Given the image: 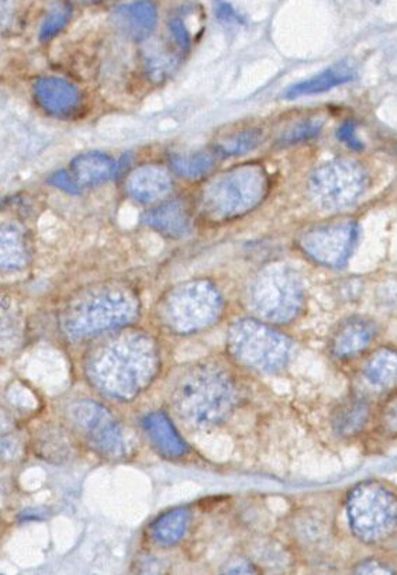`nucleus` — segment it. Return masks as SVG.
Here are the masks:
<instances>
[{"label":"nucleus","instance_id":"1","mask_svg":"<svg viewBox=\"0 0 397 575\" xmlns=\"http://www.w3.org/2000/svg\"><path fill=\"white\" fill-rule=\"evenodd\" d=\"M157 366V349L147 335L123 333L94 349L86 373L101 392L129 400L153 380Z\"/></svg>","mask_w":397,"mask_h":575},{"label":"nucleus","instance_id":"2","mask_svg":"<svg viewBox=\"0 0 397 575\" xmlns=\"http://www.w3.org/2000/svg\"><path fill=\"white\" fill-rule=\"evenodd\" d=\"M174 408L192 425L212 426L232 414L235 389L227 373L212 364H194L174 384Z\"/></svg>","mask_w":397,"mask_h":575},{"label":"nucleus","instance_id":"3","mask_svg":"<svg viewBox=\"0 0 397 575\" xmlns=\"http://www.w3.org/2000/svg\"><path fill=\"white\" fill-rule=\"evenodd\" d=\"M268 192L260 165H245L213 179L202 193V213L212 221L232 220L255 209Z\"/></svg>","mask_w":397,"mask_h":575},{"label":"nucleus","instance_id":"4","mask_svg":"<svg viewBox=\"0 0 397 575\" xmlns=\"http://www.w3.org/2000/svg\"><path fill=\"white\" fill-rule=\"evenodd\" d=\"M137 302L124 290H102L74 304L63 318L64 330L73 338L96 335L130 322Z\"/></svg>","mask_w":397,"mask_h":575},{"label":"nucleus","instance_id":"5","mask_svg":"<svg viewBox=\"0 0 397 575\" xmlns=\"http://www.w3.org/2000/svg\"><path fill=\"white\" fill-rule=\"evenodd\" d=\"M232 355L253 371L275 373L292 355V343L285 335L253 320H241L229 331Z\"/></svg>","mask_w":397,"mask_h":575},{"label":"nucleus","instance_id":"6","mask_svg":"<svg viewBox=\"0 0 397 575\" xmlns=\"http://www.w3.org/2000/svg\"><path fill=\"white\" fill-rule=\"evenodd\" d=\"M351 530L365 543L385 540L397 528V498L378 482H362L347 502Z\"/></svg>","mask_w":397,"mask_h":575},{"label":"nucleus","instance_id":"7","mask_svg":"<svg viewBox=\"0 0 397 575\" xmlns=\"http://www.w3.org/2000/svg\"><path fill=\"white\" fill-rule=\"evenodd\" d=\"M250 297L253 312L263 320L286 323L301 312L304 289L296 272L285 264H273L258 274Z\"/></svg>","mask_w":397,"mask_h":575},{"label":"nucleus","instance_id":"8","mask_svg":"<svg viewBox=\"0 0 397 575\" xmlns=\"http://www.w3.org/2000/svg\"><path fill=\"white\" fill-rule=\"evenodd\" d=\"M222 296L203 280L176 287L161 305V320L169 330L191 333L207 327L222 312Z\"/></svg>","mask_w":397,"mask_h":575},{"label":"nucleus","instance_id":"9","mask_svg":"<svg viewBox=\"0 0 397 575\" xmlns=\"http://www.w3.org/2000/svg\"><path fill=\"white\" fill-rule=\"evenodd\" d=\"M366 173L352 161H332L319 166L309 181L310 196L325 212L347 209L366 189Z\"/></svg>","mask_w":397,"mask_h":575},{"label":"nucleus","instance_id":"10","mask_svg":"<svg viewBox=\"0 0 397 575\" xmlns=\"http://www.w3.org/2000/svg\"><path fill=\"white\" fill-rule=\"evenodd\" d=\"M358 237L360 227L350 221L309 231L302 237L301 246L317 263L342 268L352 255Z\"/></svg>","mask_w":397,"mask_h":575},{"label":"nucleus","instance_id":"11","mask_svg":"<svg viewBox=\"0 0 397 575\" xmlns=\"http://www.w3.org/2000/svg\"><path fill=\"white\" fill-rule=\"evenodd\" d=\"M71 415L84 438L104 456L119 457L124 453L122 430L109 411L96 402H82L74 405Z\"/></svg>","mask_w":397,"mask_h":575},{"label":"nucleus","instance_id":"12","mask_svg":"<svg viewBox=\"0 0 397 575\" xmlns=\"http://www.w3.org/2000/svg\"><path fill=\"white\" fill-rule=\"evenodd\" d=\"M35 102L54 117H71L81 106V94L71 82L47 76L35 82Z\"/></svg>","mask_w":397,"mask_h":575},{"label":"nucleus","instance_id":"13","mask_svg":"<svg viewBox=\"0 0 397 575\" xmlns=\"http://www.w3.org/2000/svg\"><path fill=\"white\" fill-rule=\"evenodd\" d=\"M113 20L123 35L133 41L147 40L158 22L157 6L150 0H134L122 5L113 12Z\"/></svg>","mask_w":397,"mask_h":575},{"label":"nucleus","instance_id":"14","mask_svg":"<svg viewBox=\"0 0 397 575\" xmlns=\"http://www.w3.org/2000/svg\"><path fill=\"white\" fill-rule=\"evenodd\" d=\"M125 189L135 202L153 204L168 196L173 189V181L161 166H141L130 174Z\"/></svg>","mask_w":397,"mask_h":575},{"label":"nucleus","instance_id":"15","mask_svg":"<svg viewBox=\"0 0 397 575\" xmlns=\"http://www.w3.org/2000/svg\"><path fill=\"white\" fill-rule=\"evenodd\" d=\"M375 333L376 328L372 321L358 317L350 318L335 331L330 342V349L335 358H352L371 345Z\"/></svg>","mask_w":397,"mask_h":575},{"label":"nucleus","instance_id":"16","mask_svg":"<svg viewBox=\"0 0 397 575\" xmlns=\"http://www.w3.org/2000/svg\"><path fill=\"white\" fill-rule=\"evenodd\" d=\"M145 224L166 237L184 238L191 233L192 220L188 207L181 200L165 203L145 214Z\"/></svg>","mask_w":397,"mask_h":575},{"label":"nucleus","instance_id":"17","mask_svg":"<svg viewBox=\"0 0 397 575\" xmlns=\"http://www.w3.org/2000/svg\"><path fill=\"white\" fill-rule=\"evenodd\" d=\"M355 79V71L347 63L335 64L330 68L317 74L313 78L292 84L286 89L285 99L293 100L303 96H313V94H325L334 87L342 86Z\"/></svg>","mask_w":397,"mask_h":575},{"label":"nucleus","instance_id":"18","mask_svg":"<svg viewBox=\"0 0 397 575\" xmlns=\"http://www.w3.org/2000/svg\"><path fill=\"white\" fill-rule=\"evenodd\" d=\"M71 171L81 186H96L112 178L114 162L106 154L84 153L74 159Z\"/></svg>","mask_w":397,"mask_h":575},{"label":"nucleus","instance_id":"19","mask_svg":"<svg viewBox=\"0 0 397 575\" xmlns=\"http://www.w3.org/2000/svg\"><path fill=\"white\" fill-rule=\"evenodd\" d=\"M144 430L161 453L169 457H178L185 453V441H182L166 415L161 412L148 415L144 420Z\"/></svg>","mask_w":397,"mask_h":575},{"label":"nucleus","instance_id":"20","mask_svg":"<svg viewBox=\"0 0 397 575\" xmlns=\"http://www.w3.org/2000/svg\"><path fill=\"white\" fill-rule=\"evenodd\" d=\"M28 262L27 241L17 224H5L0 233V263L5 271H19Z\"/></svg>","mask_w":397,"mask_h":575},{"label":"nucleus","instance_id":"21","mask_svg":"<svg viewBox=\"0 0 397 575\" xmlns=\"http://www.w3.org/2000/svg\"><path fill=\"white\" fill-rule=\"evenodd\" d=\"M363 374L373 386L391 389L397 384V352L379 349L366 362Z\"/></svg>","mask_w":397,"mask_h":575},{"label":"nucleus","instance_id":"22","mask_svg":"<svg viewBox=\"0 0 397 575\" xmlns=\"http://www.w3.org/2000/svg\"><path fill=\"white\" fill-rule=\"evenodd\" d=\"M370 418V405L362 398H350L337 408L334 415V430L340 435L352 436L361 432Z\"/></svg>","mask_w":397,"mask_h":575},{"label":"nucleus","instance_id":"23","mask_svg":"<svg viewBox=\"0 0 397 575\" xmlns=\"http://www.w3.org/2000/svg\"><path fill=\"white\" fill-rule=\"evenodd\" d=\"M191 516L186 510H175L161 516L153 528L154 538L160 543L175 544L185 536Z\"/></svg>","mask_w":397,"mask_h":575},{"label":"nucleus","instance_id":"24","mask_svg":"<svg viewBox=\"0 0 397 575\" xmlns=\"http://www.w3.org/2000/svg\"><path fill=\"white\" fill-rule=\"evenodd\" d=\"M216 153L201 151V153L176 155L171 159V166L176 173L184 178L197 179L209 173L216 162Z\"/></svg>","mask_w":397,"mask_h":575},{"label":"nucleus","instance_id":"25","mask_svg":"<svg viewBox=\"0 0 397 575\" xmlns=\"http://www.w3.org/2000/svg\"><path fill=\"white\" fill-rule=\"evenodd\" d=\"M261 133L258 130L241 131L233 137L225 138L217 144L214 153L220 156H235L250 153L260 144Z\"/></svg>","mask_w":397,"mask_h":575},{"label":"nucleus","instance_id":"26","mask_svg":"<svg viewBox=\"0 0 397 575\" xmlns=\"http://www.w3.org/2000/svg\"><path fill=\"white\" fill-rule=\"evenodd\" d=\"M73 15V9L66 4H58L50 10L40 28V40L48 41L60 35Z\"/></svg>","mask_w":397,"mask_h":575},{"label":"nucleus","instance_id":"27","mask_svg":"<svg viewBox=\"0 0 397 575\" xmlns=\"http://www.w3.org/2000/svg\"><path fill=\"white\" fill-rule=\"evenodd\" d=\"M323 123L319 120H307V122L299 123V124L293 125L289 128L285 134L282 135V143L285 144H296L301 141L312 140V138L317 137L322 131Z\"/></svg>","mask_w":397,"mask_h":575},{"label":"nucleus","instance_id":"28","mask_svg":"<svg viewBox=\"0 0 397 575\" xmlns=\"http://www.w3.org/2000/svg\"><path fill=\"white\" fill-rule=\"evenodd\" d=\"M50 183L54 186L60 187L61 190L66 192V193L78 194L81 192V184L76 181L74 174H69L68 172L60 171L54 173L51 176Z\"/></svg>","mask_w":397,"mask_h":575},{"label":"nucleus","instance_id":"29","mask_svg":"<svg viewBox=\"0 0 397 575\" xmlns=\"http://www.w3.org/2000/svg\"><path fill=\"white\" fill-rule=\"evenodd\" d=\"M337 135L338 138L342 141V143L347 144V145L350 146L351 150H362V141L358 138L357 125H355V123H344L342 127L338 128Z\"/></svg>","mask_w":397,"mask_h":575},{"label":"nucleus","instance_id":"30","mask_svg":"<svg viewBox=\"0 0 397 575\" xmlns=\"http://www.w3.org/2000/svg\"><path fill=\"white\" fill-rule=\"evenodd\" d=\"M169 28H171V35L175 38L178 47H181L182 50H189V47H191V33H189L184 20L176 17L171 22Z\"/></svg>","mask_w":397,"mask_h":575},{"label":"nucleus","instance_id":"31","mask_svg":"<svg viewBox=\"0 0 397 575\" xmlns=\"http://www.w3.org/2000/svg\"><path fill=\"white\" fill-rule=\"evenodd\" d=\"M382 423L383 428L392 435L397 436V397L393 398L388 405H386L383 415H382Z\"/></svg>","mask_w":397,"mask_h":575},{"label":"nucleus","instance_id":"32","mask_svg":"<svg viewBox=\"0 0 397 575\" xmlns=\"http://www.w3.org/2000/svg\"><path fill=\"white\" fill-rule=\"evenodd\" d=\"M217 15H219L220 19L224 20V22H237L238 16L237 13L234 12L232 6L229 4H225V2H222L217 6Z\"/></svg>","mask_w":397,"mask_h":575},{"label":"nucleus","instance_id":"33","mask_svg":"<svg viewBox=\"0 0 397 575\" xmlns=\"http://www.w3.org/2000/svg\"><path fill=\"white\" fill-rule=\"evenodd\" d=\"M229 572H232V574H235V572H237V574H248V572H255V569L248 566V564L240 563L238 564V566L230 569Z\"/></svg>","mask_w":397,"mask_h":575},{"label":"nucleus","instance_id":"34","mask_svg":"<svg viewBox=\"0 0 397 575\" xmlns=\"http://www.w3.org/2000/svg\"><path fill=\"white\" fill-rule=\"evenodd\" d=\"M360 571L362 572H368V574H370V572H391V570L385 569V567L381 566H371L370 563H366V566L363 567H360Z\"/></svg>","mask_w":397,"mask_h":575},{"label":"nucleus","instance_id":"35","mask_svg":"<svg viewBox=\"0 0 397 575\" xmlns=\"http://www.w3.org/2000/svg\"><path fill=\"white\" fill-rule=\"evenodd\" d=\"M75 2H78V4L82 5H92L96 4V2H99V0H75Z\"/></svg>","mask_w":397,"mask_h":575}]
</instances>
